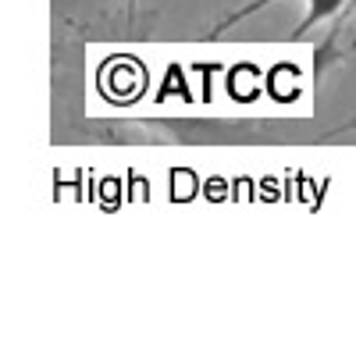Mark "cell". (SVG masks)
Listing matches in <instances>:
<instances>
[{
    "label": "cell",
    "instance_id": "6da1fadb",
    "mask_svg": "<svg viewBox=\"0 0 356 356\" xmlns=\"http://www.w3.org/2000/svg\"><path fill=\"white\" fill-rule=\"evenodd\" d=\"M346 8V0H307V15L300 18V25L289 33V43H300L303 36H310V29L321 22H332L339 18V11Z\"/></svg>",
    "mask_w": 356,
    "mask_h": 356
},
{
    "label": "cell",
    "instance_id": "7a4b0ae2",
    "mask_svg": "<svg viewBox=\"0 0 356 356\" xmlns=\"http://www.w3.org/2000/svg\"><path fill=\"white\" fill-rule=\"evenodd\" d=\"M275 0H250V4H243V8H235V11H228L225 18H218L214 25H211V33H207L203 40H218V36H225L228 29H235L239 22H246V18H253V15H260L264 8H271Z\"/></svg>",
    "mask_w": 356,
    "mask_h": 356
},
{
    "label": "cell",
    "instance_id": "3957f363",
    "mask_svg": "<svg viewBox=\"0 0 356 356\" xmlns=\"http://www.w3.org/2000/svg\"><path fill=\"white\" fill-rule=\"evenodd\" d=\"M353 11H356V0H346V8H342V11H339V18H335L332 36L321 43V50H317V79L324 75V68H328V54H332V61H335V40H339V33H342V25L353 18Z\"/></svg>",
    "mask_w": 356,
    "mask_h": 356
},
{
    "label": "cell",
    "instance_id": "277c9868",
    "mask_svg": "<svg viewBox=\"0 0 356 356\" xmlns=\"http://www.w3.org/2000/svg\"><path fill=\"white\" fill-rule=\"evenodd\" d=\"M353 129H356V118H353V122H346V125H339L332 136H339V132H353Z\"/></svg>",
    "mask_w": 356,
    "mask_h": 356
}]
</instances>
